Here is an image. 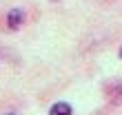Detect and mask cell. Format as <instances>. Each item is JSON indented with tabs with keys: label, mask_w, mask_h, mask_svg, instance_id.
Returning a JSON list of instances; mask_svg holds the SVG:
<instances>
[{
	"label": "cell",
	"mask_w": 122,
	"mask_h": 115,
	"mask_svg": "<svg viewBox=\"0 0 122 115\" xmlns=\"http://www.w3.org/2000/svg\"><path fill=\"white\" fill-rule=\"evenodd\" d=\"M22 18H25V13L20 11V9L9 11V16H7V24H9V29H18L20 22H22Z\"/></svg>",
	"instance_id": "cell-1"
},
{
	"label": "cell",
	"mask_w": 122,
	"mask_h": 115,
	"mask_svg": "<svg viewBox=\"0 0 122 115\" xmlns=\"http://www.w3.org/2000/svg\"><path fill=\"white\" fill-rule=\"evenodd\" d=\"M49 115H71V106H69L67 102H58V104L51 106Z\"/></svg>",
	"instance_id": "cell-2"
},
{
	"label": "cell",
	"mask_w": 122,
	"mask_h": 115,
	"mask_svg": "<svg viewBox=\"0 0 122 115\" xmlns=\"http://www.w3.org/2000/svg\"><path fill=\"white\" fill-rule=\"evenodd\" d=\"M120 55H122V49H120Z\"/></svg>",
	"instance_id": "cell-3"
}]
</instances>
